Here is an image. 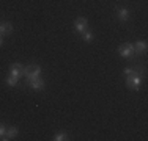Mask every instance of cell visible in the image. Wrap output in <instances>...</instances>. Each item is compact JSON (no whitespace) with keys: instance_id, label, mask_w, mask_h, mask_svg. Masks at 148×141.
<instances>
[{"instance_id":"obj_1","label":"cell","mask_w":148,"mask_h":141,"mask_svg":"<svg viewBox=\"0 0 148 141\" xmlns=\"http://www.w3.org/2000/svg\"><path fill=\"white\" fill-rule=\"evenodd\" d=\"M118 52H120V55L126 56V58H134V56L137 55L136 50H134V45H131V44H123V45H120Z\"/></svg>"},{"instance_id":"obj_2","label":"cell","mask_w":148,"mask_h":141,"mask_svg":"<svg viewBox=\"0 0 148 141\" xmlns=\"http://www.w3.org/2000/svg\"><path fill=\"white\" fill-rule=\"evenodd\" d=\"M27 75V79H32V77H40V74H41V68L40 66H35V64H32L29 66V68L25 69V72H24Z\"/></svg>"},{"instance_id":"obj_3","label":"cell","mask_w":148,"mask_h":141,"mask_svg":"<svg viewBox=\"0 0 148 141\" xmlns=\"http://www.w3.org/2000/svg\"><path fill=\"white\" fill-rule=\"evenodd\" d=\"M27 83H29L33 89H43V86H44L43 80H41L40 77H32V79H27Z\"/></svg>"},{"instance_id":"obj_4","label":"cell","mask_w":148,"mask_h":141,"mask_svg":"<svg viewBox=\"0 0 148 141\" xmlns=\"http://www.w3.org/2000/svg\"><path fill=\"white\" fill-rule=\"evenodd\" d=\"M24 72H25V68H24L22 64H19V63H16V64L11 66V75L16 77V79H19L21 75H24Z\"/></svg>"},{"instance_id":"obj_5","label":"cell","mask_w":148,"mask_h":141,"mask_svg":"<svg viewBox=\"0 0 148 141\" xmlns=\"http://www.w3.org/2000/svg\"><path fill=\"white\" fill-rule=\"evenodd\" d=\"M140 83H142V80H140V77H139V75H136V77H131V79H128V86H131L132 89H139Z\"/></svg>"},{"instance_id":"obj_6","label":"cell","mask_w":148,"mask_h":141,"mask_svg":"<svg viewBox=\"0 0 148 141\" xmlns=\"http://www.w3.org/2000/svg\"><path fill=\"white\" fill-rule=\"evenodd\" d=\"M134 50H136V54H143V52L147 50V42H143V41L137 42V44L134 45Z\"/></svg>"},{"instance_id":"obj_7","label":"cell","mask_w":148,"mask_h":141,"mask_svg":"<svg viewBox=\"0 0 148 141\" xmlns=\"http://www.w3.org/2000/svg\"><path fill=\"white\" fill-rule=\"evenodd\" d=\"M11 31H13V25H11V24L5 22V24H2V25H0V33L8 35V33H11Z\"/></svg>"},{"instance_id":"obj_8","label":"cell","mask_w":148,"mask_h":141,"mask_svg":"<svg viewBox=\"0 0 148 141\" xmlns=\"http://www.w3.org/2000/svg\"><path fill=\"white\" fill-rule=\"evenodd\" d=\"M85 25H87V19H84V17H80V19H77V20H76V30L84 31Z\"/></svg>"},{"instance_id":"obj_9","label":"cell","mask_w":148,"mask_h":141,"mask_svg":"<svg viewBox=\"0 0 148 141\" xmlns=\"http://www.w3.org/2000/svg\"><path fill=\"white\" fill-rule=\"evenodd\" d=\"M118 17L121 20H128L129 19V11L126 8H121V9H118Z\"/></svg>"},{"instance_id":"obj_10","label":"cell","mask_w":148,"mask_h":141,"mask_svg":"<svg viewBox=\"0 0 148 141\" xmlns=\"http://www.w3.org/2000/svg\"><path fill=\"white\" fill-rule=\"evenodd\" d=\"M17 135V129L16 127H11V129H8L5 132V136H6V140H10V138H14V136Z\"/></svg>"},{"instance_id":"obj_11","label":"cell","mask_w":148,"mask_h":141,"mask_svg":"<svg viewBox=\"0 0 148 141\" xmlns=\"http://www.w3.org/2000/svg\"><path fill=\"white\" fill-rule=\"evenodd\" d=\"M123 72H125V75H128V79L136 77V75H140V72H137V70H134V69H131V68H126Z\"/></svg>"},{"instance_id":"obj_12","label":"cell","mask_w":148,"mask_h":141,"mask_svg":"<svg viewBox=\"0 0 148 141\" xmlns=\"http://www.w3.org/2000/svg\"><path fill=\"white\" fill-rule=\"evenodd\" d=\"M6 82H8V85H11V86H14V85L17 83V79H16V77H13V75H10L8 79H6Z\"/></svg>"},{"instance_id":"obj_13","label":"cell","mask_w":148,"mask_h":141,"mask_svg":"<svg viewBox=\"0 0 148 141\" xmlns=\"http://www.w3.org/2000/svg\"><path fill=\"white\" fill-rule=\"evenodd\" d=\"M55 140H57V141L66 140V135H65V133H57V135H55Z\"/></svg>"},{"instance_id":"obj_14","label":"cell","mask_w":148,"mask_h":141,"mask_svg":"<svg viewBox=\"0 0 148 141\" xmlns=\"http://www.w3.org/2000/svg\"><path fill=\"white\" fill-rule=\"evenodd\" d=\"M84 39L85 41H91L93 38H91V33H84Z\"/></svg>"},{"instance_id":"obj_15","label":"cell","mask_w":148,"mask_h":141,"mask_svg":"<svg viewBox=\"0 0 148 141\" xmlns=\"http://www.w3.org/2000/svg\"><path fill=\"white\" fill-rule=\"evenodd\" d=\"M5 132H6V129L3 127V124H0V138H2L3 135H5Z\"/></svg>"},{"instance_id":"obj_16","label":"cell","mask_w":148,"mask_h":141,"mask_svg":"<svg viewBox=\"0 0 148 141\" xmlns=\"http://www.w3.org/2000/svg\"><path fill=\"white\" fill-rule=\"evenodd\" d=\"M0 45H2V39H0Z\"/></svg>"}]
</instances>
